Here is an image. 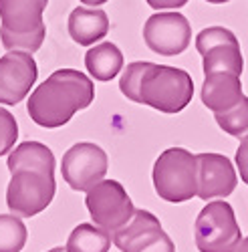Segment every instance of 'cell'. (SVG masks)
<instances>
[{
	"instance_id": "cell-18",
	"label": "cell",
	"mask_w": 248,
	"mask_h": 252,
	"mask_svg": "<svg viewBox=\"0 0 248 252\" xmlns=\"http://www.w3.org/2000/svg\"><path fill=\"white\" fill-rule=\"evenodd\" d=\"M67 252H109L111 238L97 224H79L67 240Z\"/></svg>"
},
{
	"instance_id": "cell-10",
	"label": "cell",
	"mask_w": 248,
	"mask_h": 252,
	"mask_svg": "<svg viewBox=\"0 0 248 252\" xmlns=\"http://www.w3.org/2000/svg\"><path fill=\"white\" fill-rule=\"evenodd\" d=\"M111 240L121 252H176L161 222L148 210H135L133 218L111 234Z\"/></svg>"
},
{
	"instance_id": "cell-25",
	"label": "cell",
	"mask_w": 248,
	"mask_h": 252,
	"mask_svg": "<svg viewBox=\"0 0 248 252\" xmlns=\"http://www.w3.org/2000/svg\"><path fill=\"white\" fill-rule=\"evenodd\" d=\"M234 252H248V236L240 240V244L236 246V250H234Z\"/></svg>"
},
{
	"instance_id": "cell-4",
	"label": "cell",
	"mask_w": 248,
	"mask_h": 252,
	"mask_svg": "<svg viewBox=\"0 0 248 252\" xmlns=\"http://www.w3.org/2000/svg\"><path fill=\"white\" fill-rule=\"evenodd\" d=\"M154 188L170 204L188 202L198 196V156L186 148H170L154 163Z\"/></svg>"
},
{
	"instance_id": "cell-16",
	"label": "cell",
	"mask_w": 248,
	"mask_h": 252,
	"mask_svg": "<svg viewBox=\"0 0 248 252\" xmlns=\"http://www.w3.org/2000/svg\"><path fill=\"white\" fill-rule=\"evenodd\" d=\"M85 69L93 79L107 83L123 71V53L113 43H101L85 53Z\"/></svg>"
},
{
	"instance_id": "cell-22",
	"label": "cell",
	"mask_w": 248,
	"mask_h": 252,
	"mask_svg": "<svg viewBox=\"0 0 248 252\" xmlns=\"http://www.w3.org/2000/svg\"><path fill=\"white\" fill-rule=\"evenodd\" d=\"M236 167L240 172V178L248 186V135L244 139H240L238 152H236Z\"/></svg>"
},
{
	"instance_id": "cell-1",
	"label": "cell",
	"mask_w": 248,
	"mask_h": 252,
	"mask_svg": "<svg viewBox=\"0 0 248 252\" xmlns=\"http://www.w3.org/2000/svg\"><path fill=\"white\" fill-rule=\"evenodd\" d=\"M119 91L133 103L174 115L190 105L194 81L184 69L137 61L121 73Z\"/></svg>"
},
{
	"instance_id": "cell-2",
	"label": "cell",
	"mask_w": 248,
	"mask_h": 252,
	"mask_svg": "<svg viewBox=\"0 0 248 252\" xmlns=\"http://www.w3.org/2000/svg\"><path fill=\"white\" fill-rule=\"evenodd\" d=\"M95 99L93 81L81 71L59 69L32 91L27 103L31 119L40 127H63Z\"/></svg>"
},
{
	"instance_id": "cell-19",
	"label": "cell",
	"mask_w": 248,
	"mask_h": 252,
	"mask_svg": "<svg viewBox=\"0 0 248 252\" xmlns=\"http://www.w3.org/2000/svg\"><path fill=\"white\" fill-rule=\"evenodd\" d=\"M29 232L23 218L16 214H0V252H20Z\"/></svg>"
},
{
	"instance_id": "cell-7",
	"label": "cell",
	"mask_w": 248,
	"mask_h": 252,
	"mask_svg": "<svg viewBox=\"0 0 248 252\" xmlns=\"http://www.w3.org/2000/svg\"><path fill=\"white\" fill-rule=\"evenodd\" d=\"M85 206L93 224L109 234L121 230L135 214L131 198L117 180H101L93 186L85 196Z\"/></svg>"
},
{
	"instance_id": "cell-27",
	"label": "cell",
	"mask_w": 248,
	"mask_h": 252,
	"mask_svg": "<svg viewBox=\"0 0 248 252\" xmlns=\"http://www.w3.org/2000/svg\"><path fill=\"white\" fill-rule=\"evenodd\" d=\"M49 252H67V248H61V246H57V248H51Z\"/></svg>"
},
{
	"instance_id": "cell-6",
	"label": "cell",
	"mask_w": 248,
	"mask_h": 252,
	"mask_svg": "<svg viewBox=\"0 0 248 252\" xmlns=\"http://www.w3.org/2000/svg\"><path fill=\"white\" fill-rule=\"evenodd\" d=\"M194 240L200 252H234L242 240L234 208L226 200L206 204L194 224Z\"/></svg>"
},
{
	"instance_id": "cell-12",
	"label": "cell",
	"mask_w": 248,
	"mask_h": 252,
	"mask_svg": "<svg viewBox=\"0 0 248 252\" xmlns=\"http://www.w3.org/2000/svg\"><path fill=\"white\" fill-rule=\"evenodd\" d=\"M38 67L32 53L8 51L0 59V103L16 105L34 87Z\"/></svg>"
},
{
	"instance_id": "cell-5",
	"label": "cell",
	"mask_w": 248,
	"mask_h": 252,
	"mask_svg": "<svg viewBox=\"0 0 248 252\" xmlns=\"http://www.w3.org/2000/svg\"><path fill=\"white\" fill-rule=\"evenodd\" d=\"M57 192L55 172L20 167L10 172L6 188V206L12 214L20 218H31L49 208Z\"/></svg>"
},
{
	"instance_id": "cell-15",
	"label": "cell",
	"mask_w": 248,
	"mask_h": 252,
	"mask_svg": "<svg viewBox=\"0 0 248 252\" xmlns=\"http://www.w3.org/2000/svg\"><path fill=\"white\" fill-rule=\"evenodd\" d=\"M69 34L81 47H89L97 40L105 38L109 32V18L103 8H85L77 6L69 14L67 23Z\"/></svg>"
},
{
	"instance_id": "cell-3",
	"label": "cell",
	"mask_w": 248,
	"mask_h": 252,
	"mask_svg": "<svg viewBox=\"0 0 248 252\" xmlns=\"http://www.w3.org/2000/svg\"><path fill=\"white\" fill-rule=\"evenodd\" d=\"M47 4L49 0H0V40L6 51L36 53L43 47Z\"/></svg>"
},
{
	"instance_id": "cell-11",
	"label": "cell",
	"mask_w": 248,
	"mask_h": 252,
	"mask_svg": "<svg viewBox=\"0 0 248 252\" xmlns=\"http://www.w3.org/2000/svg\"><path fill=\"white\" fill-rule=\"evenodd\" d=\"M192 27L188 18L180 12H159L146 20L143 25V40L161 57H176L182 55L190 45Z\"/></svg>"
},
{
	"instance_id": "cell-20",
	"label": "cell",
	"mask_w": 248,
	"mask_h": 252,
	"mask_svg": "<svg viewBox=\"0 0 248 252\" xmlns=\"http://www.w3.org/2000/svg\"><path fill=\"white\" fill-rule=\"evenodd\" d=\"M218 127L232 137L244 139L248 135V97L244 95L238 105L224 113H214Z\"/></svg>"
},
{
	"instance_id": "cell-17",
	"label": "cell",
	"mask_w": 248,
	"mask_h": 252,
	"mask_svg": "<svg viewBox=\"0 0 248 252\" xmlns=\"http://www.w3.org/2000/svg\"><path fill=\"white\" fill-rule=\"evenodd\" d=\"M8 170H20V167H36V170L55 172V156L45 143L38 141H23L8 154Z\"/></svg>"
},
{
	"instance_id": "cell-24",
	"label": "cell",
	"mask_w": 248,
	"mask_h": 252,
	"mask_svg": "<svg viewBox=\"0 0 248 252\" xmlns=\"http://www.w3.org/2000/svg\"><path fill=\"white\" fill-rule=\"evenodd\" d=\"M79 2L85 6H101V4H105L107 0H79Z\"/></svg>"
},
{
	"instance_id": "cell-14",
	"label": "cell",
	"mask_w": 248,
	"mask_h": 252,
	"mask_svg": "<svg viewBox=\"0 0 248 252\" xmlns=\"http://www.w3.org/2000/svg\"><path fill=\"white\" fill-rule=\"evenodd\" d=\"M202 103L214 113H224L238 105L244 97L240 77L234 73H210L206 75L200 91Z\"/></svg>"
},
{
	"instance_id": "cell-8",
	"label": "cell",
	"mask_w": 248,
	"mask_h": 252,
	"mask_svg": "<svg viewBox=\"0 0 248 252\" xmlns=\"http://www.w3.org/2000/svg\"><path fill=\"white\" fill-rule=\"evenodd\" d=\"M196 49L202 55L204 73H234L242 75L244 59L238 45V38L230 29L208 27L198 32Z\"/></svg>"
},
{
	"instance_id": "cell-21",
	"label": "cell",
	"mask_w": 248,
	"mask_h": 252,
	"mask_svg": "<svg viewBox=\"0 0 248 252\" xmlns=\"http://www.w3.org/2000/svg\"><path fill=\"white\" fill-rule=\"evenodd\" d=\"M16 139H18V125L14 115L8 113L4 107H0V158L14 150Z\"/></svg>"
},
{
	"instance_id": "cell-23",
	"label": "cell",
	"mask_w": 248,
	"mask_h": 252,
	"mask_svg": "<svg viewBox=\"0 0 248 252\" xmlns=\"http://www.w3.org/2000/svg\"><path fill=\"white\" fill-rule=\"evenodd\" d=\"M146 2L155 10H168V8H182L190 0H146Z\"/></svg>"
},
{
	"instance_id": "cell-9",
	"label": "cell",
	"mask_w": 248,
	"mask_h": 252,
	"mask_svg": "<svg viewBox=\"0 0 248 252\" xmlns=\"http://www.w3.org/2000/svg\"><path fill=\"white\" fill-rule=\"evenodd\" d=\"M107 154L97 143L81 141L65 152L61 161V172L65 182L75 192H89L107 176Z\"/></svg>"
},
{
	"instance_id": "cell-13",
	"label": "cell",
	"mask_w": 248,
	"mask_h": 252,
	"mask_svg": "<svg viewBox=\"0 0 248 252\" xmlns=\"http://www.w3.org/2000/svg\"><path fill=\"white\" fill-rule=\"evenodd\" d=\"M236 170L222 154H198V198L222 200L236 190Z\"/></svg>"
},
{
	"instance_id": "cell-26",
	"label": "cell",
	"mask_w": 248,
	"mask_h": 252,
	"mask_svg": "<svg viewBox=\"0 0 248 252\" xmlns=\"http://www.w3.org/2000/svg\"><path fill=\"white\" fill-rule=\"evenodd\" d=\"M206 2H210V4H226V2H230V0H206Z\"/></svg>"
}]
</instances>
